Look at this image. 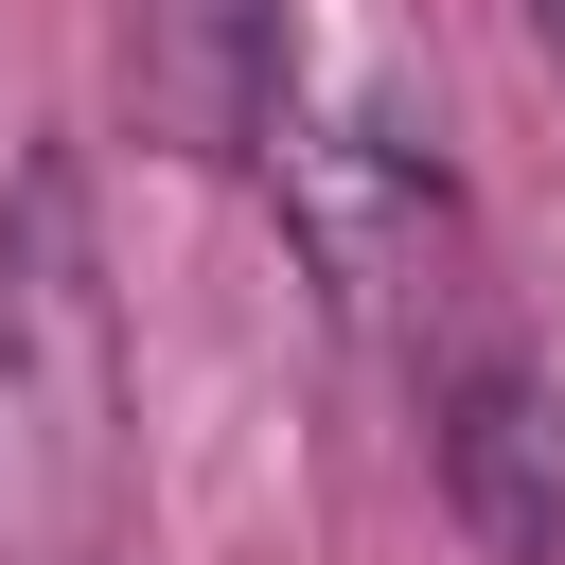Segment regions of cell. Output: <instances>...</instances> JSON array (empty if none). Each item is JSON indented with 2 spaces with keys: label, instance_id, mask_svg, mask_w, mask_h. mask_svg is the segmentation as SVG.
Masks as SVG:
<instances>
[{
  "label": "cell",
  "instance_id": "1",
  "mask_svg": "<svg viewBox=\"0 0 565 565\" xmlns=\"http://www.w3.org/2000/svg\"><path fill=\"white\" fill-rule=\"evenodd\" d=\"M124 547V300L88 230V159L35 141L0 177V565Z\"/></svg>",
  "mask_w": 565,
  "mask_h": 565
},
{
  "label": "cell",
  "instance_id": "5",
  "mask_svg": "<svg viewBox=\"0 0 565 565\" xmlns=\"http://www.w3.org/2000/svg\"><path fill=\"white\" fill-rule=\"evenodd\" d=\"M530 53H547V88H565V0H530Z\"/></svg>",
  "mask_w": 565,
  "mask_h": 565
},
{
  "label": "cell",
  "instance_id": "2",
  "mask_svg": "<svg viewBox=\"0 0 565 565\" xmlns=\"http://www.w3.org/2000/svg\"><path fill=\"white\" fill-rule=\"evenodd\" d=\"M282 230H300V265L335 282V318L388 335L406 371H441L459 335H494V318H477V194H459L441 124H406V106L282 124Z\"/></svg>",
  "mask_w": 565,
  "mask_h": 565
},
{
  "label": "cell",
  "instance_id": "4",
  "mask_svg": "<svg viewBox=\"0 0 565 565\" xmlns=\"http://www.w3.org/2000/svg\"><path fill=\"white\" fill-rule=\"evenodd\" d=\"M424 441H441V494L494 565H565V406L512 335H459L424 371Z\"/></svg>",
  "mask_w": 565,
  "mask_h": 565
},
{
  "label": "cell",
  "instance_id": "3",
  "mask_svg": "<svg viewBox=\"0 0 565 565\" xmlns=\"http://www.w3.org/2000/svg\"><path fill=\"white\" fill-rule=\"evenodd\" d=\"M124 106L159 159L247 177L300 124V18L282 0H124Z\"/></svg>",
  "mask_w": 565,
  "mask_h": 565
}]
</instances>
